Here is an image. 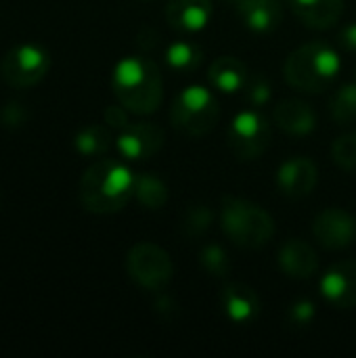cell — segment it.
Listing matches in <instances>:
<instances>
[{
	"mask_svg": "<svg viewBox=\"0 0 356 358\" xmlns=\"http://www.w3.org/2000/svg\"><path fill=\"white\" fill-rule=\"evenodd\" d=\"M111 88L118 103L136 115L157 111L164 101L162 71L155 61L143 55H132L118 61L111 76Z\"/></svg>",
	"mask_w": 356,
	"mask_h": 358,
	"instance_id": "6da1fadb",
	"label": "cell"
},
{
	"mask_svg": "<svg viewBox=\"0 0 356 358\" xmlns=\"http://www.w3.org/2000/svg\"><path fill=\"white\" fill-rule=\"evenodd\" d=\"M134 185L136 176L126 164L105 157L82 174L80 201L92 214H113L134 197Z\"/></svg>",
	"mask_w": 356,
	"mask_h": 358,
	"instance_id": "7a4b0ae2",
	"label": "cell"
},
{
	"mask_svg": "<svg viewBox=\"0 0 356 358\" xmlns=\"http://www.w3.org/2000/svg\"><path fill=\"white\" fill-rule=\"evenodd\" d=\"M342 61L338 50L327 42H308L296 48L283 67L285 80L292 88L304 92L327 90L340 73Z\"/></svg>",
	"mask_w": 356,
	"mask_h": 358,
	"instance_id": "3957f363",
	"label": "cell"
},
{
	"mask_svg": "<svg viewBox=\"0 0 356 358\" xmlns=\"http://www.w3.org/2000/svg\"><path fill=\"white\" fill-rule=\"evenodd\" d=\"M220 227L233 243L245 250H258L275 235V222L262 206L233 195L222 197Z\"/></svg>",
	"mask_w": 356,
	"mask_h": 358,
	"instance_id": "277c9868",
	"label": "cell"
},
{
	"mask_svg": "<svg viewBox=\"0 0 356 358\" xmlns=\"http://www.w3.org/2000/svg\"><path fill=\"white\" fill-rule=\"evenodd\" d=\"M220 120V105L212 90L204 86L183 88L170 107V122L174 130L185 136H206Z\"/></svg>",
	"mask_w": 356,
	"mask_h": 358,
	"instance_id": "5b68a950",
	"label": "cell"
},
{
	"mask_svg": "<svg viewBox=\"0 0 356 358\" xmlns=\"http://www.w3.org/2000/svg\"><path fill=\"white\" fill-rule=\"evenodd\" d=\"M50 69V55L40 44H17L13 46L2 63V80L13 88H31L40 84Z\"/></svg>",
	"mask_w": 356,
	"mask_h": 358,
	"instance_id": "8992f818",
	"label": "cell"
},
{
	"mask_svg": "<svg viewBox=\"0 0 356 358\" xmlns=\"http://www.w3.org/2000/svg\"><path fill=\"white\" fill-rule=\"evenodd\" d=\"M126 271L130 279L149 292H162L172 281V260L155 243H136L126 256Z\"/></svg>",
	"mask_w": 356,
	"mask_h": 358,
	"instance_id": "52a82bcc",
	"label": "cell"
},
{
	"mask_svg": "<svg viewBox=\"0 0 356 358\" xmlns=\"http://www.w3.org/2000/svg\"><path fill=\"white\" fill-rule=\"evenodd\" d=\"M271 138H273V130L269 120L252 109L237 113L227 132L229 149L233 151V155L245 162L258 159L271 147Z\"/></svg>",
	"mask_w": 356,
	"mask_h": 358,
	"instance_id": "ba28073f",
	"label": "cell"
},
{
	"mask_svg": "<svg viewBox=\"0 0 356 358\" xmlns=\"http://www.w3.org/2000/svg\"><path fill=\"white\" fill-rule=\"evenodd\" d=\"M313 235L325 250H346L356 241V218L344 208H327L315 218Z\"/></svg>",
	"mask_w": 356,
	"mask_h": 358,
	"instance_id": "9c48e42d",
	"label": "cell"
},
{
	"mask_svg": "<svg viewBox=\"0 0 356 358\" xmlns=\"http://www.w3.org/2000/svg\"><path fill=\"white\" fill-rule=\"evenodd\" d=\"M164 145V130L151 122H136L128 124L120 130L115 147L120 155L128 162H145L153 157Z\"/></svg>",
	"mask_w": 356,
	"mask_h": 358,
	"instance_id": "30bf717a",
	"label": "cell"
},
{
	"mask_svg": "<svg viewBox=\"0 0 356 358\" xmlns=\"http://www.w3.org/2000/svg\"><path fill=\"white\" fill-rule=\"evenodd\" d=\"M321 294L329 306L348 310L356 308V260H342L321 277Z\"/></svg>",
	"mask_w": 356,
	"mask_h": 358,
	"instance_id": "8fae6325",
	"label": "cell"
},
{
	"mask_svg": "<svg viewBox=\"0 0 356 358\" xmlns=\"http://www.w3.org/2000/svg\"><path fill=\"white\" fill-rule=\"evenodd\" d=\"M317 166L308 157H292L281 164L277 172V187L290 199L308 197L317 187Z\"/></svg>",
	"mask_w": 356,
	"mask_h": 358,
	"instance_id": "7c38bea8",
	"label": "cell"
},
{
	"mask_svg": "<svg viewBox=\"0 0 356 358\" xmlns=\"http://www.w3.org/2000/svg\"><path fill=\"white\" fill-rule=\"evenodd\" d=\"M220 306L235 325H250L260 315V298L245 283H229L220 292Z\"/></svg>",
	"mask_w": 356,
	"mask_h": 358,
	"instance_id": "4fadbf2b",
	"label": "cell"
},
{
	"mask_svg": "<svg viewBox=\"0 0 356 358\" xmlns=\"http://www.w3.org/2000/svg\"><path fill=\"white\" fill-rule=\"evenodd\" d=\"M237 10L245 27L258 34L275 31L283 19V6L279 0H225Z\"/></svg>",
	"mask_w": 356,
	"mask_h": 358,
	"instance_id": "5bb4252c",
	"label": "cell"
},
{
	"mask_svg": "<svg viewBox=\"0 0 356 358\" xmlns=\"http://www.w3.org/2000/svg\"><path fill=\"white\" fill-rule=\"evenodd\" d=\"M212 17V0H168L166 21L176 31H201Z\"/></svg>",
	"mask_w": 356,
	"mask_h": 358,
	"instance_id": "9a60e30c",
	"label": "cell"
},
{
	"mask_svg": "<svg viewBox=\"0 0 356 358\" xmlns=\"http://www.w3.org/2000/svg\"><path fill=\"white\" fill-rule=\"evenodd\" d=\"M287 4L292 13L313 29L334 27L344 13V0H287Z\"/></svg>",
	"mask_w": 356,
	"mask_h": 358,
	"instance_id": "2e32d148",
	"label": "cell"
},
{
	"mask_svg": "<svg viewBox=\"0 0 356 358\" xmlns=\"http://www.w3.org/2000/svg\"><path fill=\"white\" fill-rule=\"evenodd\" d=\"M279 266L292 279H311L319 268V260L306 241L290 239L279 250Z\"/></svg>",
	"mask_w": 356,
	"mask_h": 358,
	"instance_id": "e0dca14e",
	"label": "cell"
},
{
	"mask_svg": "<svg viewBox=\"0 0 356 358\" xmlns=\"http://www.w3.org/2000/svg\"><path fill=\"white\" fill-rule=\"evenodd\" d=\"M273 120L283 132L292 136H306L315 130V124H317V115L313 107L298 99L279 103L273 111Z\"/></svg>",
	"mask_w": 356,
	"mask_h": 358,
	"instance_id": "ac0fdd59",
	"label": "cell"
},
{
	"mask_svg": "<svg viewBox=\"0 0 356 358\" xmlns=\"http://www.w3.org/2000/svg\"><path fill=\"white\" fill-rule=\"evenodd\" d=\"M208 78L216 90H220L225 94H235L245 88V84L250 80V71L243 61H239L237 57L225 55V57H218L212 61V65L208 69Z\"/></svg>",
	"mask_w": 356,
	"mask_h": 358,
	"instance_id": "d6986e66",
	"label": "cell"
},
{
	"mask_svg": "<svg viewBox=\"0 0 356 358\" xmlns=\"http://www.w3.org/2000/svg\"><path fill=\"white\" fill-rule=\"evenodd\" d=\"M134 197H136L138 203H141L143 208H147V210H162V208L168 203L170 193H168L166 182H164L157 174L145 172V174H138V176H136Z\"/></svg>",
	"mask_w": 356,
	"mask_h": 358,
	"instance_id": "ffe728a7",
	"label": "cell"
},
{
	"mask_svg": "<svg viewBox=\"0 0 356 358\" xmlns=\"http://www.w3.org/2000/svg\"><path fill=\"white\" fill-rule=\"evenodd\" d=\"M73 147L80 155L84 157H99L105 155L111 147V132L107 126L101 124H92L82 128L76 138H73Z\"/></svg>",
	"mask_w": 356,
	"mask_h": 358,
	"instance_id": "44dd1931",
	"label": "cell"
},
{
	"mask_svg": "<svg viewBox=\"0 0 356 358\" xmlns=\"http://www.w3.org/2000/svg\"><path fill=\"white\" fill-rule=\"evenodd\" d=\"M204 59V50L195 44V42H174L166 48V63L170 69L178 71V73H191L199 67Z\"/></svg>",
	"mask_w": 356,
	"mask_h": 358,
	"instance_id": "7402d4cb",
	"label": "cell"
},
{
	"mask_svg": "<svg viewBox=\"0 0 356 358\" xmlns=\"http://www.w3.org/2000/svg\"><path fill=\"white\" fill-rule=\"evenodd\" d=\"M329 111L340 126H348L356 122V82L344 84L336 90L329 103Z\"/></svg>",
	"mask_w": 356,
	"mask_h": 358,
	"instance_id": "603a6c76",
	"label": "cell"
},
{
	"mask_svg": "<svg viewBox=\"0 0 356 358\" xmlns=\"http://www.w3.org/2000/svg\"><path fill=\"white\" fill-rule=\"evenodd\" d=\"M199 264L212 277H227L231 273V258L216 243H210L199 252Z\"/></svg>",
	"mask_w": 356,
	"mask_h": 358,
	"instance_id": "cb8c5ba5",
	"label": "cell"
},
{
	"mask_svg": "<svg viewBox=\"0 0 356 358\" xmlns=\"http://www.w3.org/2000/svg\"><path fill=\"white\" fill-rule=\"evenodd\" d=\"M332 155L342 170L356 174V132L340 136L332 147Z\"/></svg>",
	"mask_w": 356,
	"mask_h": 358,
	"instance_id": "d4e9b609",
	"label": "cell"
},
{
	"mask_svg": "<svg viewBox=\"0 0 356 358\" xmlns=\"http://www.w3.org/2000/svg\"><path fill=\"white\" fill-rule=\"evenodd\" d=\"M29 107L21 101H8L0 107V126L6 130H19L29 122Z\"/></svg>",
	"mask_w": 356,
	"mask_h": 358,
	"instance_id": "484cf974",
	"label": "cell"
},
{
	"mask_svg": "<svg viewBox=\"0 0 356 358\" xmlns=\"http://www.w3.org/2000/svg\"><path fill=\"white\" fill-rule=\"evenodd\" d=\"M212 220H214V216H212V210L208 206H195V208H191L187 212L183 224H185L187 235L197 237V235H204L210 229Z\"/></svg>",
	"mask_w": 356,
	"mask_h": 358,
	"instance_id": "4316f807",
	"label": "cell"
},
{
	"mask_svg": "<svg viewBox=\"0 0 356 358\" xmlns=\"http://www.w3.org/2000/svg\"><path fill=\"white\" fill-rule=\"evenodd\" d=\"M243 90H245L248 101H250L252 105H256V107L266 105V103L271 101V96H273V86H271V84H269V80H266V78H262V76L250 78Z\"/></svg>",
	"mask_w": 356,
	"mask_h": 358,
	"instance_id": "83f0119b",
	"label": "cell"
},
{
	"mask_svg": "<svg viewBox=\"0 0 356 358\" xmlns=\"http://www.w3.org/2000/svg\"><path fill=\"white\" fill-rule=\"evenodd\" d=\"M287 319H290V323L296 325V327H306V325H311L313 319H315V306H313V302L300 300V302L292 304L290 310H287Z\"/></svg>",
	"mask_w": 356,
	"mask_h": 358,
	"instance_id": "f1b7e54d",
	"label": "cell"
},
{
	"mask_svg": "<svg viewBox=\"0 0 356 358\" xmlns=\"http://www.w3.org/2000/svg\"><path fill=\"white\" fill-rule=\"evenodd\" d=\"M126 111H128V109H126L124 105H111V107H107V109H105V124H107L109 128L124 130V128L130 124Z\"/></svg>",
	"mask_w": 356,
	"mask_h": 358,
	"instance_id": "f546056e",
	"label": "cell"
},
{
	"mask_svg": "<svg viewBox=\"0 0 356 358\" xmlns=\"http://www.w3.org/2000/svg\"><path fill=\"white\" fill-rule=\"evenodd\" d=\"M338 42L350 50V52H356V23H348L340 29V36H338Z\"/></svg>",
	"mask_w": 356,
	"mask_h": 358,
	"instance_id": "4dcf8cb0",
	"label": "cell"
},
{
	"mask_svg": "<svg viewBox=\"0 0 356 358\" xmlns=\"http://www.w3.org/2000/svg\"><path fill=\"white\" fill-rule=\"evenodd\" d=\"M355 80H356V69H355Z\"/></svg>",
	"mask_w": 356,
	"mask_h": 358,
	"instance_id": "1f68e13d",
	"label": "cell"
}]
</instances>
